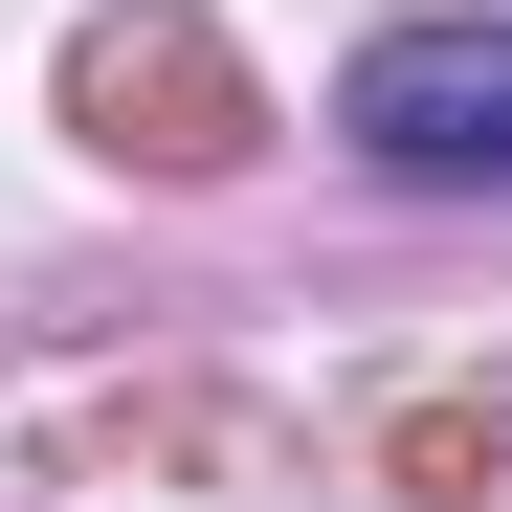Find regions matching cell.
Segmentation results:
<instances>
[{
    "mask_svg": "<svg viewBox=\"0 0 512 512\" xmlns=\"http://www.w3.org/2000/svg\"><path fill=\"white\" fill-rule=\"evenodd\" d=\"M67 112H90L112 156H156V179H201V156H245V67L179 23V0H134V23L67 45Z\"/></svg>",
    "mask_w": 512,
    "mask_h": 512,
    "instance_id": "obj_2",
    "label": "cell"
},
{
    "mask_svg": "<svg viewBox=\"0 0 512 512\" xmlns=\"http://www.w3.org/2000/svg\"><path fill=\"white\" fill-rule=\"evenodd\" d=\"M334 134L379 179H512V23H401L334 67Z\"/></svg>",
    "mask_w": 512,
    "mask_h": 512,
    "instance_id": "obj_1",
    "label": "cell"
}]
</instances>
